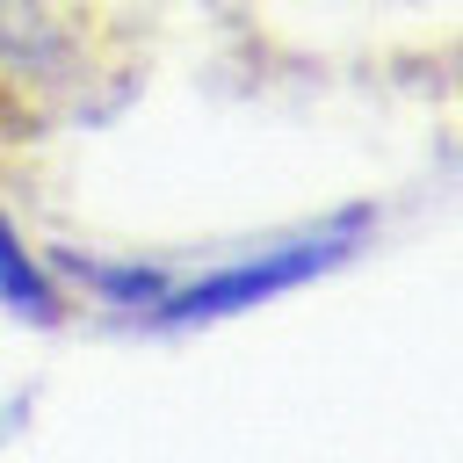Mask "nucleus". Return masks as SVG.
<instances>
[{
    "instance_id": "1",
    "label": "nucleus",
    "mask_w": 463,
    "mask_h": 463,
    "mask_svg": "<svg viewBox=\"0 0 463 463\" xmlns=\"http://www.w3.org/2000/svg\"><path fill=\"white\" fill-rule=\"evenodd\" d=\"M166 87L463 137V0H0V174Z\"/></svg>"
},
{
    "instance_id": "2",
    "label": "nucleus",
    "mask_w": 463,
    "mask_h": 463,
    "mask_svg": "<svg viewBox=\"0 0 463 463\" xmlns=\"http://www.w3.org/2000/svg\"><path fill=\"white\" fill-rule=\"evenodd\" d=\"M0 297L14 304V311H29L36 326H58L65 311H72V297H65V282L36 260V246H29V232H14V217L0 210Z\"/></svg>"
}]
</instances>
